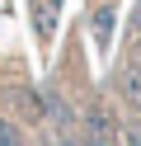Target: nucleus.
I'll return each mask as SVG.
<instances>
[{"label":"nucleus","instance_id":"nucleus-1","mask_svg":"<svg viewBox=\"0 0 141 146\" xmlns=\"http://www.w3.org/2000/svg\"><path fill=\"white\" fill-rule=\"evenodd\" d=\"M85 137H89V141H118V127H113V118H103V113H94L89 118V127H85Z\"/></svg>","mask_w":141,"mask_h":146},{"label":"nucleus","instance_id":"nucleus-2","mask_svg":"<svg viewBox=\"0 0 141 146\" xmlns=\"http://www.w3.org/2000/svg\"><path fill=\"white\" fill-rule=\"evenodd\" d=\"M122 94H127V99H132V104H136V108H141V61H136V66H132V71H127V76H122Z\"/></svg>","mask_w":141,"mask_h":146},{"label":"nucleus","instance_id":"nucleus-3","mask_svg":"<svg viewBox=\"0 0 141 146\" xmlns=\"http://www.w3.org/2000/svg\"><path fill=\"white\" fill-rule=\"evenodd\" d=\"M0 141H5V146H14V141H19V132H14V127H5V123H0Z\"/></svg>","mask_w":141,"mask_h":146}]
</instances>
